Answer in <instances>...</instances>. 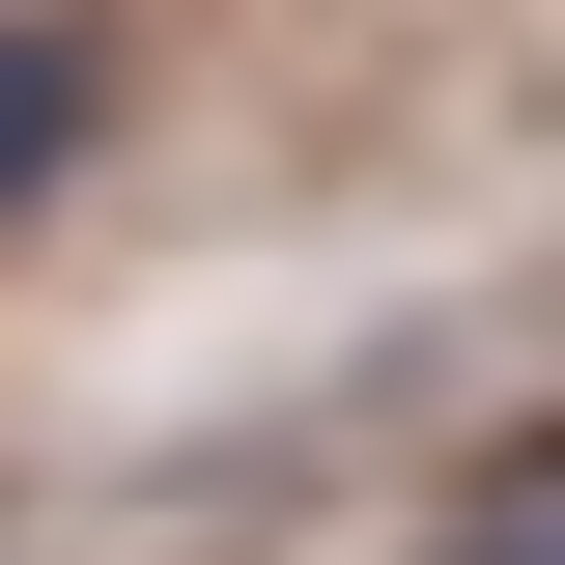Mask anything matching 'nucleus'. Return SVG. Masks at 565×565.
<instances>
[{
	"instance_id": "obj_2",
	"label": "nucleus",
	"mask_w": 565,
	"mask_h": 565,
	"mask_svg": "<svg viewBox=\"0 0 565 565\" xmlns=\"http://www.w3.org/2000/svg\"><path fill=\"white\" fill-rule=\"evenodd\" d=\"M452 565H537V452H481V509H452Z\"/></svg>"
},
{
	"instance_id": "obj_1",
	"label": "nucleus",
	"mask_w": 565,
	"mask_h": 565,
	"mask_svg": "<svg viewBox=\"0 0 565 565\" xmlns=\"http://www.w3.org/2000/svg\"><path fill=\"white\" fill-rule=\"evenodd\" d=\"M85 141H114V29H85V0H0V226L57 199Z\"/></svg>"
}]
</instances>
